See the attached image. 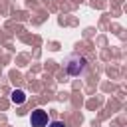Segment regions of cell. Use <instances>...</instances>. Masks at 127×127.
Here are the masks:
<instances>
[{"label":"cell","mask_w":127,"mask_h":127,"mask_svg":"<svg viewBox=\"0 0 127 127\" xmlns=\"http://www.w3.org/2000/svg\"><path fill=\"white\" fill-rule=\"evenodd\" d=\"M85 65H87L85 58H81V56H77V54L69 56L67 62H65V69H67L69 75H79V73H83V71H85Z\"/></svg>","instance_id":"cell-1"},{"label":"cell","mask_w":127,"mask_h":127,"mask_svg":"<svg viewBox=\"0 0 127 127\" xmlns=\"http://www.w3.org/2000/svg\"><path fill=\"white\" fill-rule=\"evenodd\" d=\"M46 127H65V125H64V121H50Z\"/></svg>","instance_id":"cell-4"},{"label":"cell","mask_w":127,"mask_h":127,"mask_svg":"<svg viewBox=\"0 0 127 127\" xmlns=\"http://www.w3.org/2000/svg\"><path fill=\"white\" fill-rule=\"evenodd\" d=\"M30 123H32V127H46L48 125V113L44 109H34L30 115Z\"/></svg>","instance_id":"cell-2"},{"label":"cell","mask_w":127,"mask_h":127,"mask_svg":"<svg viewBox=\"0 0 127 127\" xmlns=\"http://www.w3.org/2000/svg\"><path fill=\"white\" fill-rule=\"evenodd\" d=\"M10 99H12V103L20 105V103H24V101H26V93H24L22 89H14V91H12V95H10Z\"/></svg>","instance_id":"cell-3"}]
</instances>
